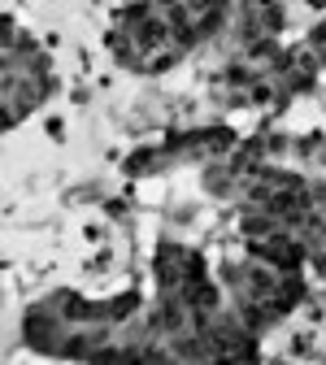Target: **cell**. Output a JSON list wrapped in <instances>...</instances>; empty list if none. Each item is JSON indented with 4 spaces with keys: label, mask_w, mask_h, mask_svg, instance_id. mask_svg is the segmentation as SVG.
I'll return each instance as SVG.
<instances>
[{
    "label": "cell",
    "mask_w": 326,
    "mask_h": 365,
    "mask_svg": "<svg viewBox=\"0 0 326 365\" xmlns=\"http://www.w3.org/2000/svg\"><path fill=\"white\" fill-rule=\"evenodd\" d=\"M153 279L161 292H183L188 283L205 279V257L165 240V244H157V257H153Z\"/></svg>",
    "instance_id": "6da1fadb"
},
{
    "label": "cell",
    "mask_w": 326,
    "mask_h": 365,
    "mask_svg": "<svg viewBox=\"0 0 326 365\" xmlns=\"http://www.w3.org/2000/svg\"><path fill=\"white\" fill-rule=\"evenodd\" d=\"M139 313V292H122L113 300H101V317L105 322H126V317Z\"/></svg>",
    "instance_id": "7a4b0ae2"
}]
</instances>
